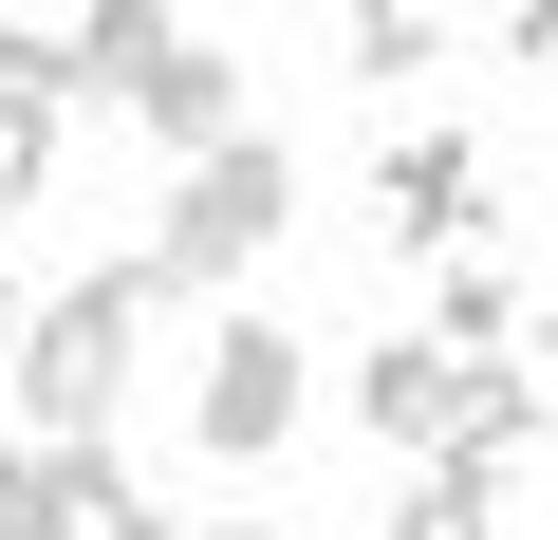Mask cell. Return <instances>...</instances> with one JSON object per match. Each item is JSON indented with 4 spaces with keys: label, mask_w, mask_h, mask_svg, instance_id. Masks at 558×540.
Listing matches in <instances>:
<instances>
[{
    "label": "cell",
    "mask_w": 558,
    "mask_h": 540,
    "mask_svg": "<svg viewBox=\"0 0 558 540\" xmlns=\"http://www.w3.org/2000/svg\"><path fill=\"white\" fill-rule=\"evenodd\" d=\"M428 336L502 373V336H521V280H502V261H447V299H428Z\"/></svg>",
    "instance_id": "cell-9"
},
{
    "label": "cell",
    "mask_w": 558,
    "mask_h": 540,
    "mask_svg": "<svg viewBox=\"0 0 558 540\" xmlns=\"http://www.w3.org/2000/svg\"><path fill=\"white\" fill-rule=\"evenodd\" d=\"M336 57L391 94V75H428V57H447V20H428V0H354V20H336Z\"/></svg>",
    "instance_id": "cell-8"
},
{
    "label": "cell",
    "mask_w": 558,
    "mask_h": 540,
    "mask_svg": "<svg viewBox=\"0 0 558 540\" xmlns=\"http://www.w3.org/2000/svg\"><path fill=\"white\" fill-rule=\"evenodd\" d=\"M149 299H168L149 261L38 299V336H20V447H112V392H131V317H149Z\"/></svg>",
    "instance_id": "cell-1"
},
{
    "label": "cell",
    "mask_w": 558,
    "mask_h": 540,
    "mask_svg": "<svg viewBox=\"0 0 558 540\" xmlns=\"http://www.w3.org/2000/svg\"><path fill=\"white\" fill-rule=\"evenodd\" d=\"M279 224H299V168H279V131H260V149H223V168H186V187H168V224H149V280H168V299H223V280H242Z\"/></svg>",
    "instance_id": "cell-2"
},
{
    "label": "cell",
    "mask_w": 558,
    "mask_h": 540,
    "mask_svg": "<svg viewBox=\"0 0 558 540\" xmlns=\"http://www.w3.org/2000/svg\"><path fill=\"white\" fill-rule=\"evenodd\" d=\"M20 336H38V299H20V280H0V373H20Z\"/></svg>",
    "instance_id": "cell-13"
},
{
    "label": "cell",
    "mask_w": 558,
    "mask_h": 540,
    "mask_svg": "<svg viewBox=\"0 0 558 540\" xmlns=\"http://www.w3.org/2000/svg\"><path fill=\"white\" fill-rule=\"evenodd\" d=\"M354 429H373L391 466H447V447L484 429V355H447V336H373V355H354Z\"/></svg>",
    "instance_id": "cell-4"
},
{
    "label": "cell",
    "mask_w": 558,
    "mask_h": 540,
    "mask_svg": "<svg viewBox=\"0 0 558 540\" xmlns=\"http://www.w3.org/2000/svg\"><path fill=\"white\" fill-rule=\"evenodd\" d=\"M57 503H75V540H186V521L131 484V447H57Z\"/></svg>",
    "instance_id": "cell-7"
},
{
    "label": "cell",
    "mask_w": 558,
    "mask_h": 540,
    "mask_svg": "<svg viewBox=\"0 0 558 540\" xmlns=\"http://www.w3.org/2000/svg\"><path fill=\"white\" fill-rule=\"evenodd\" d=\"M539 355H558V280H539Z\"/></svg>",
    "instance_id": "cell-14"
},
{
    "label": "cell",
    "mask_w": 558,
    "mask_h": 540,
    "mask_svg": "<svg viewBox=\"0 0 558 540\" xmlns=\"http://www.w3.org/2000/svg\"><path fill=\"white\" fill-rule=\"evenodd\" d=\"M317 410V355L279 336V317H223V355H205V392H186V429H205V466H260L279 429Z\"/></svg>",
    "instance_id": "cell-5"
},
{
    "label": "cell",
    "mask_w": 558,
    "mask_h": 540,
    "mask_svg": "<svg viewBox=\"0 0 558 540\" xmlns=\"http://www.w3.org/2000/svg\"><path fill=\"white\" fill-rule=\"evenodd\" d=\"M0 540H75V503H57V447H0Z\"/></svg>",
    "instance_id": "cell-11"
},
{
    "label": "cell",
    "mask_w": 558,
    "mask_h": 540,
    "mask_svg": "<svg viewBox=\"0 0 558 540\" xmlns=\"http://www.w3.org/2000/svg\"><path fill=\"white\" fill-rule=\"evenodd\" d=\"M465 224H484V149L465 131H391L373 149V242L391 261H465Z\"/></svg>",
    "instance_id": "cell-6"
},
{
    "label": "cell",
    "mask_w": 558,
    "mask_h": 540,
    "mask_svg": "<svg viewBox=\"0 0 558 540\" xmlns=\"http://www.w3.org/2000/svg\"><path fill=\"white\" fill-rule=\"evenodd\" d=\"M502 57H539V75H558V0H521V20H502Z\"/></svg>",
    "instance_id": "cell-12"
},
{
    "label": "cell",
    "mask_w": 558,
    "mask_h": 540,
    "mask_svg": "<svg viewBox=\"0 0 558 540\" xmlns=\"http://www.w3.org/2000/svg\"><path fill=\"white\" fill-rule=\"evenodd\" d=\"M112 112L168 149V187H186V168H223V149H260V131H242V57H223V38H186V20L131 57V94H112Z\"/></svg>",
    "instance_id": "cell-3"
},
{
    "label": "cell",
    "mask_w": 558,
    "mask_h": 540,
    "mask_svg": "<svg viewBox=\"0 0 558 540\" xmlns=\"http://www.w3.org/2000/svg\"><path fill=\"white\" fill-rule=\"evenodd\" d=\"M223 540H260V521H223Z\"/></svg>",
    "instance_id": "cell-15"
},
{
    "label": "cell",
    "mask_w": 558,
    "mask_h": 540,
    "mask_svg": "<svg viewBox=\"0 0 558 540\" xmlns=\"http://www.w3.org/2000/svg\"><path fill=\"white\" fill-rule=\"evenodd\" d=\"M57 187V94H0V205Z\"/></svg>",
    "instance_id": "cell-10"
}]
</instances>
